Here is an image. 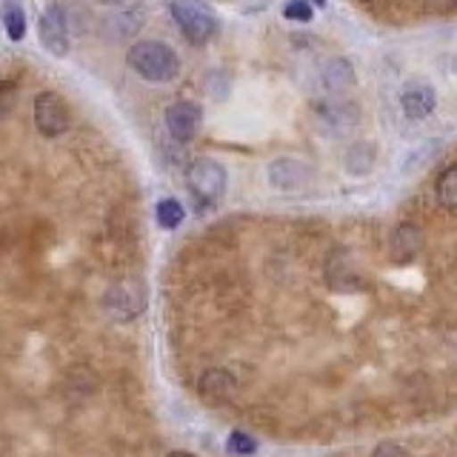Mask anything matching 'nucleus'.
I'll list each match as a JSON object with an SVG mask.
<instances>
[{
	"label": "nucleus",
	"mask_w": 457,
	"mask_h": 457,
	"mask_svg": "<svg viewBox=\"0 0 457 457\" xmlns=\"http://www.w3.org/2000/svg\"><path fill=\"white\" fill-rule=\"evenodd\" d=\"M283 18H286V21L309 23V21H312V6L306 4V0H289V4L283 6Z\"/></svg>",
	"instance_id": "19"
},
{
	"label": "nucleus",
	"mask_w": 457,
	"mask_h": 457,
	"mask_svg": "<svg viewBox=\"0 0 457 457\" xmlns=\"http://www.w3.org/2000/svg\"><path fill=\"white\" fill-rule=\"evenodd\" d=\"M323 118H326V123H335L346 132L349 126L357 123V109L352 104H346V100H343V104L337 100V104H332V106H323Z\"/></svg>",
	"instance_id": "17"
},
{
	"label": "nucleus",
	"mask_w": 457,
	"mask_h": 457,
	"mask_svg": "<svg viewBox=\"0 0 457 457\" xmlns=\"http://www.w3.org/2000/svg\"><path fill=\"white\" fill-rule=\"evenodd\" d=\"M100 4H109V6H118V4H123V0H100Z\"/></svg>",
	"instance_id": "24"
},
{
	"label": "nucleus",
	"mask_w": 457,
	"mask_h": 457,
	"mask_svg": "<svg viewBox=\"0 0 457 457\" xmlns=\"http://www.w3.org/2000/svg\"><path fill=\"white\" fill-rule=\"evenodd\" d=\"M4 26L12 40L26 37V12L18 0H4Z\"/></svg>",
	"instance_id": "15"
},
{
	"label": "nucleus",
	"mask_w": 457,
	"mask_h": 457,
	"mask_svg": "<svg viewBox=\"0 0 457 457\" xmlns=\"http://www.w3.org/2000/svg\"><path fill=\"white\" fill-rule=\"evenodd\" d=\"M104 306L114 320H135L146 309V286L137 278H126L109 286Z\"/></svg>",
	"instance_id": "3"
},
{
	"label": "nucleus",
	"mask_w": 457,
	"mask_h": 457,
	"mask_svg": "<svg viewBox=\"0 0 457 457\" xmlns=\"http://www.w3.org/2000/svg\"><path fill=\"white\" fill-rule=\"evenodd\" d=\"M423 228L414 223H400L389 237V257L395 263H409L423 252Z\"/></svg>",
	"instance_id": "11"
},
{
	"label": "nucleus",
	"mask_w": 457,
	"mask_h": 457,
	"mask_svg": "<svg viewBox=\"0 0 457 457\" xmlns=\"http://www.w3.org/2000/svg\"><path fill=\"white\" fill-rule=\"evenodd\" d=\"M197 392L206 403L223 406L237 395V380L232 371H226V369H209V371H204V378H200Z\"/></svg>",
	"instance_id": "10"
},
{
	"label": "nucleus",
	"mask_w": 457,
	"mask_h": 457,
	"mask_svg": "<svg viewBox=\"0 0 457 457\" xmlns=\"http://www.w3.org/2000/svg\"><path fill=\"white\" fill-rule=\"evenodd\" d=\"M320 80L332 95H340L354 86V66L346 61V57H332V61L323 66Z\"/></svg>",
	"instance_id": "12"
},
{
	"label": "nucleus",
	"mask_w": 457,
	"mask_h": 457,
	"mask_svg": "<svg viewBox=\"0 0 457 457\" xmlns=\"http://www.w3.org/2000/svg\"><path fill=\"white\" fill-rule=\"evenodd\" d=\"M312 180V171L306 163L295 161V157H278L269 163V183L280 192H300L306 189Z\"/></svg>",
	"instance_id": "7"
},
{
	"label": "nucleus",
	"mask_w": 457,
	"mask_h": 457,
	"mask_svg": "<svg viewBox=\"0 0 457 457\" xmlns=\"http://www.w3.org/2000/svg\"><path fill=\"white\" fill-rule=\"evenodd\" d=\"M140 23H143V18L137 12H118V14H112V18L104 21V32H109V29L118 26V32H114L109 40H123L129 35H135L140 29Z\"/></svg>",
	"instance_id": "14"
},
{
	"label": "nucleus",
	"mask_w": 457,
	"mask_h": 457,
	"mask_svg": "<svg viewBox=\"0 0 457 457\" xmlns=\"http://www.w3.org/2000/svg\"><path fill=\"white\" fill-rule=\"evenodd\" d=\"M226 443H228V449H232L235 454H254V449H257V443L249 435H243V432H232Z\"/></svg>",
	"instance_id": "20"
},
{
	"label": "nucleus",
	"mask_w": 457,
	"mask_h": 457,
	"mask_svg": "<svg viewBox=\"0 0 457 457\" xmlns=\"http://www.w3.org/2000/svg\"><path fill=\"white\" fill-rule=\"evenodd\" d=\"M126 63L149 83H169V80H175L180 71V61L175 49L161 40H137L135 46L126 52Z\"/></svg>",
	"instance_id": "1"
},
{
	"label": "nucleus",
	"mask_w": 457,
	"mask_h": 457,
	"mask_svg": "<svg viewBox=\"0 0 457 457\" xmlns=\"http://www.w3.org/2000/svg\"><path fill=\"white\" fill-rule=\"evenodd\" d=\"M363 4H366V0H363Z\"/></svg>",
	"instance_id": "26"
},
{
	"label": "nucleus",
	"mask_w": 457,
	"mask_h": 457,
	"mask_svg": "<svg viewBox=\"0 0 457 457\" xmlns=\"http://www.w3.org/2000/svg\"><path fill=\"white\" fill-rule=\"evenodd\" d=\"M378 161V146L371 140H357L346 149V157H343V163H346V171L349 175H369L371 166Z\"/></svg>",
	"instance_id": "13"
},
{
	"label": "nucleus",
	"mask_w": 457,
	"mask_h": 457,
	"mask_svg": "<svg viewBox=\"0 0 457 457\" xmlns=\"http://www.w3.org/2000/svg\"><path fill=\"white\" fill-rule=\"evenodd\" d=\"M154 214H157V223H161V228H178L180 223H183V206L178 204L175 197H166V200H161L157 204V209H154Z\"/></svg>",
	"instance_id": "18"
},
{
	"label": "nucleus",
	"mask_w": 457,
	"mask_h": 457,
	"mask_svg": "<svg viewBox=\"0 0 457 457\" xmlns=\"http://www.w3.org/2000/svg\"><path fill=\"white\" fill-rule=\"evenodd\" d=\"M169 457H195V454H189V452H171Z\"/></svg>",
	"instance_id": "23"
},
{
	"label": "nucleus",
	"mask_w": 457,
	"mask_h": 457,
	"mask_svg": "<svg viewBox=\"0 0 457 457\" xmlns=\"http://www.w3.org/2000/svg\"><path fill=\"white\" fill-rule=\"evenodd\" d=\"M0 95H4V114H9V109H12V104H14V97H12V95H14V86L6 80V83H4V89H0Z\"/></svg>",
	"instance_id": "22"
},
{
	"label": "nucleus",
	"mask_w": 457,
	"mask_h": 457,
	"mask_svg": "<svg viewBox=\"0 0 457 457\" xmlns=\"http://www.w3.org/2000/svg\"><path fill=\"white\" fill-rule=\"evenodd\" d=\"M169 9L186 40L195 43V46H204L218 32V18H214L206 0H171Z\"/></svg>",
	"instance_id": "2"
},
{
	"label": "nucleus",
	"mask_w": 457,
	"mask_h": 457,
	"mask_svg": "<svg viewBox=\"0 0 457 457\" xmlns=\"http://www.w3.org/2000/svg\"><path fill=\"white\" fill-rule=\"evenodd\" d=\"M69 29H71V21H69L66 6L63 4L46 6V12L40 14V23H37L40 43L46 46V52H52L54 57L69 54V43H71Z\"/></svg>",
	"instance_id": "5"
},
{
	"label": "nucleus",
	"mask_w": 457,
	"mask_h": 457,
	"mask_svg": "<svg viewBox=\"0 0 457 457\" xmlns=\"http://www.w3.org/2000/svg\"><path fill=\"white\" fill-rule=\"evenodd\" d=\"M186 183L195 197L200 200H218L226 192V169L212 161V157H197V161L186 169Z\"/></svg>",
	"instance_id": "4"
},
{
	"label": "nucleus",
	"mask_w": 457,
	"mask_h": 457,
	"mask_svg": "<svg viewBox=\"0 0 457 457\" xmlns=\"http://www.w3.org/2000/svg\"><path fill=\"white\" fill-rule=\"evenodd\" d=\"M437 200H440V206L457 209V166H449L437 178Z\"/></svg>",
	"instance_id": "16"
},
{
	"label": "nucleus",
	"mask_w": 457,
	"mask_h": 457,
	"mask_svg": "<svg viewBox=\"0 0 457 457\" xmlns=\"http://www.w3.org/2000/svg\"><path fill=\"white\" fill-rule=\"evenodd\" d=\"M314 4H318V6H326V0H314Z\"/></svg>",
	"instance_id": "25"
},
{
	"label": "nucleus",
	"mask_w": 457,
	"mask_h": 457,
	"mask_svg": "<svg viewBox=\"0 0 457 457\" xmlns=\"http://www.w3.org/2000/svg\"><path fill=\"white\" fill-rule=\"evenodd\" d=\"M371 457H411V454L403 446H397V443H380Z\"/></svg>",
	"instance_id": "21"
},
{
	"label": "nucleus",
	"mask_w": 457,
	"mask_h": 457,
	"mask_svg": "<svg viewBox=\"0 0 457 457\" xmlns=\"http://www.w3.org/2000/svg\"><path fill=\"white\" fill-rule=\"evenodd\" d=\"M400 106H403V114L409 120H426L437 106L435 86H428L426 80L406 83L403 92H400Z\"/></svg>",
	"instance_id": "9"
},
{
	"label": "nucleus",
	"mask_w": 457,
	"mask_h": 457,
	"mask_svg": "<svg viewBox=\"0 0 457 457\" xmlns=\"http://www.w3.org/2000/svg\"><path fill=\"white\" fill-rule=\"evenodd\" d=\"M200 120H204V112L189 100H178L166 109V129L178 143H189L197 135Z\"/></svg>",
	"instance_id": "8"
},
{
	"label": "nucleus",
	"mask_w": 457,
	"mask_h": 457,
	"mask_svg": "<svg viewBox=\"0 0 457 457\" xmlns=\"http://www.w3.org/2000/svg\"><path fill=\"white\" fill-rule=\"evenodd\" d=\"M35 123L43 137H61L69 132L71 114L57 92H40L35 97Z\"/></svg>",
	"instance_id": "6"
}]
</instances>
